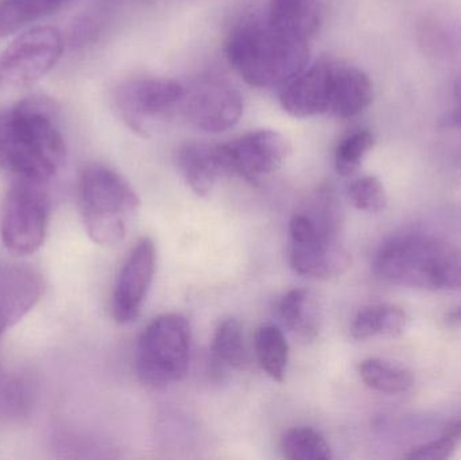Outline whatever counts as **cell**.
Returning a JSON list of instances; mask_svg holds the SVG:
<instances>
[{
    "label": "cell",
    "mask_w": 461,
    "mask_h": 460,
    "mask_svg": "<svg viewBox=\"0 0 461 460\" xmlns=\"http://www.w3.org/2000/svg\"><path fill=\"white\" fill-rule=\"evenodd\" d=\"M375 145V138L368 130H359L344 137L336 146V172L343 177L355 175L362 167L363 159Z\"/></svg>",
    "instance_id": "484cf974"
},
{
    "label": "cell",
    "mask_w": 461,
    "mask_h": 460,
    "mask_svg": "<svg viewBox=\"0 0 461 460\" xmlns=\"http://www.w3.org/2000/svg\"><path fill=\"white\" fill-rule=\"evenodd\" d=\"M352 205L365 212L378 213L387 207L386 191L379 178L365 176L351 184L348 192Z\"/></svg>",
    "instance_id": "4316f807"
},
{
    "label": "cell",
    "mask_w": 461,
    "mask_h": 460,
    "mask_svg": "<svg viewBox=\"0 0 461 460\" xmlns=\"http://www.w3.org/2000/svg\"><path fill=\"white\" fill-rule=\"evenodd\" d=\"M177 164L189 188L199 194L208 196L223 175L218 145L189 142L178 150Z\"/></svg>",
    "instance_id": "2e32d148"
},
{
    "label": "cell",
    "mask_w": 461,
    "mask_h": 460,
    "mask_svg": "<svg viewBox=\"0 0 461 460\" xmlns=\"http://www.w3.org/2000/svg\"><path fill=\"white\" fill-rule=\"evenodd\" d=\"M67 159L59 105L43 95L0 111V170L19 180L46 183Z\"/></svg>",
    "instance_id": "6da1fadb"
},
{
    "label": "cell",
    "mask_w": 461,
    "mask_h": 460,
    "mask_svg": "<svg viewBox=\"0 0 461 460\" xmlns=\"http://www.w3.org/2000/svg\"><path fill=\"white\" fill-rule=\"evenodd\" d=\"M444 434H446L447 437H451V439H454L455 442L457 443V445H460V443H461V416H459V418L455 419L454 421H451V423H449V426L447 427L446 431H444Z\"/></svg>",
    "instance_id": "f1b7e54d"
},
{
    "label": "cell",
    "mask_w": 461,
    "mask_h": 460,
    "mask_svg": "<svg viewBox=\"0 0 461 460\" xmlns=\"http://www.w3.org/2000/svg\"><path fill=\"white\" fill-rule=\"evenodd\" d=\"M373 272L392 285L420 291H459L461 248L433 235H397L376 251Z\"/></svg>",
    "instance_id": "3957f363"
},
{
    "label": "cell",
    "mask_w": 461,
    "mask_h": 460,
    "mask_svg": "<svg viewBox=\"0 0 461 460\" xmlns=\"http://www.w3.org/2000/svg\"><path fill=\"white\" fill-rule=\"evenodd\" d=\"M289 261L298 275L322 281L340 277L352 264L340 237L321 231L303 212L290 221Z\"/></svg>",
    "instance_id": "9c48e42d"
},
{
    "label": "cell",
    "mask_w": 461,
    "mask_h": 460,
    "mask_svg": "<svg viewBox=\"0 0 461 460\" xmlns=\"http://www.w3.org/2000/svg\"><path fill=\"white\" fill-rule=\"evenodd\" d=\"M457 446L459 445L454 439L443 434V437H438V439L413 448L411 453L406 454L405 458L411 460L448 459L454 455Z\"/></svg>",
    "instance_id": "83f0119b"
},
{
    "label": "cell",
    "mask_w": 461,
    "mask_h": 460,
    "mask_svg": "<svg viewBox=\"0 0 461 460\" xmlns=\"http://www.w3.org/2000/svg\"><path fill=\"white\" fill-rule=\"evenodd\" d=\"M335 64L319 62L285 84L279 102L293 118L308 119L330 113Z\"/></svg>",
    "instance_id": "5bb4252c"
},
{
    "label": "cell",
    "mask_w": 461,
    "mask_h": 460,
    "mask_svg": "<svg viewBox=\"0 0 461 460\" xmlns=\"http://www.w3.org/2000/svg\"><path fill=\"white\" fill-rule=\"evenodd\" d=\"M157 250L150 238H142L131 248L113 288V311L116 323L129 324L140 316L156 275Z\"/></svg>",
    "instance_id": "7c38bea8"
},
{
    "label": "cell",
    "mask_w": 461,
    "mask_h": 460,
    "mask_svg": "<svg viewBox=\"0 0 461 460\" xmlns=\"http://www.w3.org/2000/svg\"><path fill=\"white\" fill-rule=\"evenodd\" d=\"M43 293L42 275L29 265L0 262V338L32 312Z\"/></svg>",
    "instance_id": "4fadbf2b"
},
{
    "label": "cell",
    "mask_w": 461,
    "mask_h": 460,
    "mask_svg": "<svg viewBox=\"0 0 461 460\" xmlns=\"http://www.w3.org/2000/svg\"><path fill=\"white\" fill-rule=\"evenodd\" d=\"M285 327L301 343H312L319 338L322 326L319 296L311 289L297 288L287 292L279 305Z\"/></svg>",
    "instance_id": "e0dca14e"
},
{
    "label": "cell",
    "mask_w": 461,
    "mask_h": 460,
    "mask_svg": "<svg viewBox=\"0 0 461 460\" xmlns=\"http://www.w3.org/2000/svg\"><path fill=\"white\" fill-rule=\"evenodd\" d=\"M140 199L131 184L113 167L91 164L80 178V211L86 234L99 246L124 239Z\"/></svg>",
    "instance_id": "277c9868"
},
{
    "label": "cell",
    "mask_w": 461,
    "mask_h": 460,
    "mask_svg": "<svg viewBox=\"0 0 461 460\" xmlns=\"http://www.w3.org/2000/svg\"><path fill=\"white\" fill-rule=\"evenodd\" d=\"M408 316L397 305L375 304L363 308L351 324V337L367 340L376 337L397 338L405 332Z\"/></svg>",
    "instance_id": "d6986e66"
},
{
    "label": "cell",
    "mask_w": 461,
    "mask_h": 460,
    "mask_svg": "<svg viewBox=\"0 0 461 460\" xmlns=\"http://www.w3.org/2000/svg\"><path fill=\"white\" fill-rule=\"evenodd\" d=\"M446 321L449 326H460L461 324V305L449 311L446 316Z\"/></svg>",
    "instance_id": "f546056e"
},
{
    "label": "cell",
    "mask_w": 461,
    "mask_h": 460,
    "mask_svg": "<svg viewBox=\"0 0 461 460\" xmlns=\"http://www.w3.org/2000/svg\"><path fill=\"white\" fill-rule=\"evenodd\" d=\"M49 200L41 183L15 178L0 205V235L15 256H30L45 242Z\"/></svg>",
    "instance_id": "52a82bcc"
},
{
    "label": "cell",
    "mask_w": 461,
    "mask_h": 460,
    "mask_svg": "<svg viewBox=\"0 0 461 460\" xmlns=\"http://www.w3.org/2000/svg\"><path fill=\"white\" fill-rule=\"evenodd\" d=\"M67 0H0V38L61 8Z\"/></svg>",
    "instance_id": "7402d4cb"
},
{
    "label": "cell",
    "mask_w": 461,
    "mask_h": 460,
    "mask_svg": "<svg viewBox=\"0 0 461 460\" xmlns=\"http://www.w3.org/2000/svg\"><path fill=\"white\" fill-rule=\"evenodd\" d=\"M32 407L29 383L18 373L0 365V420L24 418Z\"/></svg>",
    "instance_id": "603a6c76"
},
{
    "label": "cell",
    "mask_w": 461,
    "mask_h": 460,
    "mask_svg": "<svg viewBox=\"0 0 461 460\" xmlns=\"http://www.w3.org/2000/svg\"><path fill=\"white\" fill-rule=\"evenodd\" d=\"M64 40L50 26L27 30L0 51V92L27 88L42 80L61 59Z\"/></svg>",
    "instance_id": "ba28073f"
},
{
    "label": "cell",
    "mask_w": 461,
    "mask_h": 460,
    "mask_svg": "<svg viewBox=\"0 0 461 460\" xmlns=\"http://www.w3.org/2000/svg\"><path fill=\"white\" fill-rule=\"evenodd\" d=\"M284 458L289 460H328L332 458L330 446L316 429L301 427L287 431L281 439Z\"/></svg>",
    "instance_id": "cb8c5ba5"
},
{
    "label": "cell",
    "mask_w": 461,
    "mask_h": 460,
    "mask_svg": "<svg viewBox=\"0 0 461 460\" xmlns=\"http://www.w3.org/2000/svg\"><path fill=\"white\" fill-rule=\"evenodd\" d=\"M457 97H459V99H457V108L456 111H455L454 119L455 122H457V123H459L461 126V88L459 91V95H457Z\"/></svg>",
    "instance_id": "4dcf8cb0"
},
{
    "label": "cell",
    "mask_w": 461,
    "mask_h": 460,
    "mask_svg": "<svg viewBox=\"0 0 461 460\" xmlns=\"http://www.w3.org/2000/svg\"><path fill=\"white\" fill-rule=\"evenodd\" d=\"M255 353L263 372L271 380L282 383L289 362V345L278 327L262 326L257 329Z\"/></svg>",
    "instance_id": "44dd1931"
},
{
    "label": "cell",
    "mask_w": 461,
    "mask_h": 460,
    "mask_svg": "<svg viewBox=\"0 0 461 460\" xmlns=\"http://www.w3.org/2000/svg\"><path fill=\"white\" fill-rule=\"evenodd\" d=\"M359 374L366 386L384 394L406 393L416 383L414 373L408 367L384 359H366L360 364Z\"/></svg>",
    "instance_id": "ffe728a7"
},
{
    "label": "cell",
    "mask_w": 461,
    "mask_h": 460,
    "mask_svg": "<svg viewBox=\"0 0 461 460\" xmlns=\"http://www.w3.org/2000/svg\"><path fill=\"white\" fill-rule=\"evenodd\" d=\"M373 100V81L362 69L349 65H335L330 113L340 119L354 118Z\"/></svg>",
    "instance_id": "9a60e30c"
},
{
    "label": "cell",
    "mask_w": 461,
    "mask_h": 460,
    "mask_svg": "<svg viewBox=\"0 0 461 460\" xmlns=\"http://www.w3.org/2000/svg\"><path fill=\"white\" fill-rule=\"evenodd\" d=\"M267 19L274 27L309 41L319 32L322 23L320 0H270Z\"/></svg>",
    "instance_id": "ac0fdd59"
},
{
    "label": "cell",
    "mask_w": 461,
    "mask_h": 460,
    "mask_svg": "<svg viewBox=\"0 0 461 460\" xmlns=\"http://www.w3.org/2000/svg\"><path fill=\"white\" fill-rule=\"evenodd\" d=\"M218 151L224 173L255 183L281 169L292 153V146L281 132L260 129L218 145Z\"/></svg>",
    "instance_id": "8fae6325"
},
{
    "label": "cell",
    "mask_w": 461,
    "mask_h": 460,
    "mask_svg": "<svg viewBox=\"0 0 461 460\" xmlns=\"http://www.w3.org/2000/svg\"><path fill=\"white\" fill-rule=\"evenodd\" d=\"M192 329L188 319L167 313L154 319L140 337L137 348V375L154 391L181 383L191 362Z\"/></svg>",
    "instance_id": "5b68a950"
},
{
    "label": "cell",
    "mask_w": 461,
    "mask_h": 460,
    "mask_svg": "<svg viewBox=\"0 0 461 460\" xmlns=\"http://www.w3.org/2000/svg\"><path fill=\"white\" fill-rule=\"evenodd\" d=\"M240 92L223 78L203 77L184 89L180 115L205 132H224L243 116Z\"/></svg>",
    "instance_id": "30bf717a"
},
{
    "label": "cell",
    "mask_w": 461,
    "mask_h": 460,
    "mask_svg": "<svg viewBox=\"0 0 461 460\" xmlns=\"http://www.w3.org/2000/svg\"><path fill=\"white\" fill-rule=\"evenodd\" d=\"M184 89L170 78H134L116 89V111L132 132L150 138L180 113Z\"/></svg>",
    "instance_id": "8992f818"
},
{
    "label": "cell",
    "mask_w": 461,
    "mask_h": 460,
    "mask_svg": "<svg viewBox=\"0 0 461 460\" xmlns=\"http://www.w3.org/2000/svg\"><path fill=\"white\" fill-rule=\"evenodd\" d=\"M230 67L255 88L284 86L306 69L308 41L274 27L266 18H251L236 26L226 42Z\"/></svg>",
    "instance_id": "7a4b0ae2"
},
{
    "label": "cell",
    "mask_w": 461,
    "mask_h": 460,
    "mask_svg": "<svg viewBox=\"0 0 461 460\" xmlns=\"http://www.w3.org/2000/svg\"><path fill=\"white\" fill-rule=\"evenodd\" d=\"M212 356L216 364L240 367L246 361L243 329L236 319H227L219 324L212 343Z\"/></svg>",
    "instance_id": "d4e9b609"
}]
</instances>
